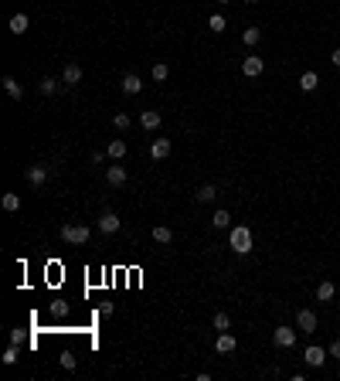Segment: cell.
<instances>
[{
  "instance_id": "8992f818",
  "label": "cell",
  "mask_w": 340,
  "mask_h": 381,
  "mask_svg": "<svg viewBox=\"0 0 340 381\" xmlns=\"http://www.w3.org/2000/svg\"><path fill=\"white\" fill-rule=\"evenodd\" d=\"M272 341H275V347H296V330L293 327H275Z\"/></svg>"
},
{
  "instance_id": "d4e9b609",
  "label": "cell",
  "mask_w": 340,
  "mask_h": 381,
  "mask_svg": "<svg viewBox=\"0 0 340 381\" xmlns=\"http://www.w3.org/2000/svg\"><path fill=\"white\" fill-rule=\"evenodd\" d=\"M0 204H4V211H20V194H14V190H10V194H4V201H0Z\"/></svg>"
},
{
  "instance_id": "ba28073f",
  "label": "cell",
  "mask_w": 340,
  "mask_h": 381,
  "mask_svg": "<svg viewBox=\"0 0 340 381\" xmlns=\"http://www.w3.org/2000/svg\"><path fill=\"white\" fill-rule=\"evenodd\" d=\"M296 327H300L303 333H313L316 330V313H313V310H300V313H296Z\"/></svg>"
},
{
  "instance_id": "3957f363",
  "label": "cell",
  "mask_w": 340,
  "mask_h": 381,
  "mask_svg": "<svg viewBox=\"0 0 340 381\" xmlns=\"http://www.w3.org/2000/svg\"><path fill=\"white\" fill-rule=\"evenodd\" d=\"M119 225H123V221H119L116 211H102V218H99V231H102V235H116Z\"/></svg>"
},
{
  "instance_id": "e575fe53",
  "label": "cell",
  "mask_w": 340,
  "mask_h": 381,
  "mask_svg": "<svg viewBox=\"0 0 340 381\" xmlns=\"http://www.w3.org/2000/svg\"><path fill=\"white\" fill-rule=\"evenodd\" d=\"M330 357H337V361H340V341L330 344Z\"/></svg>"
},
{
  "instance_id": "5b68a950",
  "label": "cell",
  "mask_w": 340,
  "mask_h": 381,
  "mask_svg": "<svg viewBox=\"0 0 340 381\" xmlns=\"http://www.w3.org/2000/svg\"><path fill=\"white\" fill-rule=\"evenodd\" d=\"M48 177H51L48 163H34V167H28V184H31V187H41Z\"/></svg>"
},
{
  "instance_id": "5bb4252c",
  "label": "cell",
  "mask_w": 340,
  "mask_h": 381,
  "mask_svg": "<svg viewBox=\"0 0 340 381\" xmlns=\"http://www.w3.org/2000/svg\"><path fill=\"white\" fill-rule=\"evenodd\" d=\"M215 198H218V187H215V184H204V187L194 190V201H201V204H208V201H215Z\"/></svg>"
},
{
  "instance_id": "9a60e30c",
  "label": "cell",
  "mask_w": 340,
  "mask_h": 381,
  "mask_svg": "<svg viewBox=\"0 0 340 381\" xmlns=\"http://www.w3.org/2000/svg\"><path fill=\"white\" fill-rule=\"evenodd\" d=\"M28 24H31V20H28V14H14L7 28H10V34H24V31H28Z\"/></svg>"
},
{
  "instance_id": "52a82bcc",
  "label": "cell",
  "mask_w": 340,
  "mask_h": 381,
  "mask_svg": "<svg viewBox=\"0 0 340 381\" xmlns=\"http://www.w3.org/2000/svg\"><path fill=\"white\" fill-rule=\"evenodd\" d=\"M327 357H330V351H323V347H306V351H303V361L310 364V368H323Z\"/></svg>"
},
{
  "instance_id": "2e32d148",
  "label": "cell",
  "mask_w": 340,
  "mask_h": 381,
  "mask_svg": "<svg viewBox=\"0 0 340 381\" xmlns=\"http://www.w3.org/2000/svg\"><path fill=\"white\" fill-rule=\"evenodd\" d=\"M215 351L218 354H231V351H235V337H231V333H221V337H218V344H215Z\"/></svg>"
},
{
  "instance_id": "e0dca14e",
  "label": "cell",
  "mask_w": 340,
  "mask_h": 381,
  "mask_svg": "<svg viewBox=\"0 0 340 381\" xmlns=\"http://www.w3.org/2000/svg\"><path fill=\"white\" fill-rule=\"evenodd\" d=\"M123 92H126V95H140V92H143L140 75H126V78H123Z\"/></svg>"
},
{
  "instance_id": "ffe728a7",
  "label": "cell",
  "mask_w": 340,
  "mask_h": 381,
  "mask_svg": "<svg viewBox=\"0 0 340 381\" xmlns=\"http://www.w3.org/2000/svg\"><path fill=\"white\" fill-rule=\"evenodd\" d=\"M38 92H41V95H55V92H58V78L45 75V78L38 82Z\"/></svg>"
},
{
  "instance_id": "7a4b0ae2",
  "label": "cell",
  "mask_w": 340,
  "mask_h": 381,
  "mask_svg": "<svg viewBox=\"0 0 340 381\" xmlns=\"http://www.w3.org/2000/svg\"><path fill=\"white\" fill-rule=\"evenodd\" d=\"M89 225H61V242H68V245H85L89 242Z\"/></svg>"
},
{
  "instance_id": "d590c367",
  "label": "cell",
  "mask_w": 340,
  "mask_h": 381,
  "mask_svg": "<svg viewBox=\"0 0 340 381\" xmlns=\"http://www.w3.org/2000/svg\"><path fill=\"white\" fill-rule=\"evenodd\" d=\"M330 61H333V65L340 68V48H337V51H333V55H330Z\"/></svg>"
},
{
  "instance_id": "f1b7e54d",
  "label": "cell",
  "mask_w": 340,
  "mask_h": 381,
  "mask_svg": "<svg viewBox=\"0 0 340 381\" xmlns=\"http://www.w3.org/2000/svg\"><path fill=\"white\" fill-rule=\"evenodd\" d=\"M17 357H20V344H10L4 351V364H17Z\"/></svg>"
},
{
  "instance_id": "30bf717a",
  "label": "cell",
  "mask_w": 340,
  "mask_h": 381,
  "mask_svg": "<svg viewBox=\"0 0 340 381\" xmlns=\"http://www.w3.org/2000/svg\"><path fill=\"white\" fill-rule=\"evenodd\" d=\"M150 157H153V160H163V157H170V140H167V136H157V140L150 143Z\"/></svg>"
},
{
  "instance_id": "74e56055",
  "label": "cell",
  "mask_w": 340,
  "mask_h": 381,
  "mask_svg": "<svg viewBox=\"0 0 340 381\" xmlns=\"http://www.w3.org/2000/svg\"><path fill=\"white\" fill-rule=\"evenodd\" d=\"M245 4H259V0H245Z\"/></svg>"
},
{
  "instance_id": "6da1fadb",
  "label": "cell",
  "mask_w": 340,
  "mask_h": 381,
  "mask_svg": "<svg viewBox=\"0 0 340 381\" xmlns=\"http://www.w3.org/2000/svg\"><path fill=\"white\" fill-rule=\"evenodd\" d=\"M228 245L235 248L238 256H248V252H252V231H248L245 225H235V228H231V238H228Z\"/></svg>"
},
{
  "instance_id": "4fadbf2b",
  "label": "cell",
  "mask_w": 340,
  "mask_h": 381,
  "mask_svg": "<svg viewBox=\"0 0 340 381\" xmlns=\"http://www.w3.org/2000/svg\"><path fill=\"white\" fill-rule=\"evenodd\" d=\"M61 82H65V86H78V82H82V68H78V65H65Z\"/></svg>"
},
{
  "instance_id": "83f0119b",
  "label": "cell",
  "mask_w": 340,
  "mask_h": 381,
  "mask_svg": "<svg viewBox=\"0 0 340 381\" xmlns=\"http://www.w3.org/2000/svg\"><path fill=\"white\" fill-rule=\"evenodd\" d=\"M150 75H153V82H167V75H170V68H167V65H163V61H157V65H153V72H150Z\"/></svg>"
},
{
  "instance_id": "44dd1931",
  "label": "cell",
  "mask_w": 340,
  "mask_h": 381,
  "mask_svg": "<svg viewBox=\"0 0 340 381\" xmlns=\"http://www.w3.org/2000/svg\"><path fill=\"white\" fill-rule=\"evenodd\" d=\"M140 123L146 126V130H157V126H160V113H157V109H146V113L140 116Z\"/></svg>"
},
{
  "instance_id": "ac0fdd59",
  "label": "cell",
  "mask_w": 340,
  "mask_h": 381,
  "mask_svg": "<svg viewBox=\"0 0 340 381\" xmlns=\"http://www.w3.org/2000/svg\"><path fill=\"white\" fill-rule=\"evenodd\" d=\"M333 293H337V286H333V283H327V279H323V283L316 286V300H320V303H330V300H333Z\"/></svg>"
},
{
  "instance_id": "484cf974",
  "label": "cell",
  "mask_w": 340,
  "mask_h": 381,
  "mask_svg": "<svg viewBox=\"0 0 340 381\" xmlns=\"http://www.w3.org/2000/svg\"><path fill=\"white\" fill-rule=\"evenodd\" d=\"M242 41H245L248 48H252V45H259V41H262V31H259V28H245V34H242Z\"/></svg>"
},
{
  "instance_id": "9c48e42d",
  "label": "cell",
  "mask_w": 340,
  "mask_h": 381,
  "mask_svg": "<svg viewBox=\"0 0 340 381\" xmlns=\"http://www.w3.org/2000/svg\"><path fill=\"white\" fill-rule=\"evenodd\" d=\"M126 181H130V174H126L123 167H109V171H105V184H109V187H126Z\"/></svg>"
},
{
  "instance_id": "4dcf8cb0",
  "label": "cell",
  "mask_w": 340,
  "mask_h": 381,
  "mask_svg": "<svg viewBox=\"0 0 340 381\" xmlns=\"http://www.w3.org/2000/svg\"><path fill=\"white\" fill-rule=\"evenodd\" d=\"M75 354H72V351H65V354H61V368H65V371H75Z\"/></svg>"
},
{
  "instance_id": "836d02e7",
  "label": "cell",
  "mask_w": 340,
  "mask_h": 381,
  "mask_svg": "<svg viewBox=\"0 0 340 381\" xmlns=\"http://www.w3.org/2000/svg\"><path fill=\"white\" fill-rule=\"evenodd\" d=\"M10 344H24V333H20L17 327H14V330H10Z\"/></svg>"
},
{
  "instance_id": "1f68e13d",
  "label": "cell",
  "mask_w": 340,
  "mask_h": 381,
  "mask_svg": "<svg viewBox=\"0 0 340 381\" xmlns=\"http://www.w3.org/2000/svg\"><path fill=\"white\" fill-rule=\"evenodd\" d=\"M113 126H116V130H130V116H126V113H119V116L113 119Z\"/></svg>"
},
{
  "instance_id": "cb8c5ba5",
  "label": "cell",
  "mask_w": 340,
  "mask_h": 381,
  "mask_svg": "<svg viewBox=\"0 0 340 381\" xmlns=\"http://www.w3.org/2000/svg\"><path fill=\"white\" fill-rule=\"evenodd\" d=\"M48 310H51V316H58V320H65V316H68V303H65V300H51Z\"/></svg>"
},
{
  "instance_id": "8fae6325",
  "label": "cell",
  "mask_w": 340,
  "mask_h": 381,
  "mask_svg": "<svg viewBox=\"0 0 340 381\" xmlns=\"http://www.w3.org/2000/svg\"><path fill=\"white\" fill-rule=\"evenodd\" d=\"M0 82H4V92H7L10 99H24V86H20V82H17L14 75H4Z\"/></svg>"
},
{
  "instance_id": "f546056e",
  "label": "cell",
  "mask_w": 340,
  "mask_h": 381,
  "mask_svg": "<svg viewBox=\"0 0 340 381\" xmlns=\"http://www.w3.org/2000/svg\"><path fill=\"white\" fill-rule=\"evenodd\" d=\"M208 28H211V31H215V34H221V31H225V28H228V20H225V17H221V14H215V17H211V24H208Z\"/></svg>"
},
{
  "instance_id": "603a6c76",
  "label": "cell",
  "mask_w": 340,
  "mask_h": 381,
  "mask_svg": "<svg viewBox=\"0 0 340 381\" xmlns=\"http://www.w3.org/2000/svg\"><path fill=\"white\" fill-rule=\"evenodd\" d=\"M105 157H113V160H119V157H126V143L123 140H113L109 146H105Z\"/></svg>"
},
{
  "instance_id": "7c38bea8",
  "label": "cell",
  "mask_w": 340,
  "mask_h": 381,
  "mask_svg": "<svg viewBox=\"0 0 340 381\" xmlns=\"http://www.w3.org/2000/svg\"><path fill=\"white\" fill-rule=\"evenodd\" d=\"M153 242H157V245H170V242H174V231L167 228V225H153Z\"/></svg>"
},
{
  "instance_id": "4316f807",
  "label": "cell",
  "mask_w": 340,
  "mask_h": 381,
  "mask_svg": "<svg viewBox=\"0 0 340 381\" xmlns=\"http://www.w3.org/2000/svg\"><path fill=\"white\" fill-rule=\"evenodd\" d=\"M211 324H215L218 333H225L228 327H231V316H228V313H215V320H211Z\"/></svg>"
},
{
  "instance_id": "d6a6232c",
  "label": "cell",
  "mask_w": 340,
  "mask_h": 381,
  "mask_svg": "<svg viewBox=\"0 0 340 381\" xmlns=\"http://www.w3.org/2000/svg\"><path fill=\"white\" fill-rule=\"evenodd\" d=\"M99 316H113V303H109V300H102V306H99Z\"/></svg>"
},
{
  "instance_id": "8d00e7d4",
  "label": "cell",
  "mask_w": 340,
  "mask_h": 381,
  "mask_svg": "<svg viewBox=\"0 0 340 381\" xmlns=\"http://www.w3.org/2000/svg\"><path fill=\"white\" fill-rule=\"evenodd\" d=\"M218 4H231V0H218Z\"/></svg>"
},
{
  "instance_id": "7402d4cb",
  "label": "cell",
  "mask_w": 340,
  "mask_h": 381,
  "mask_svg": "<svg viewBox=\"0 0 340 381\" xmlns=\"http://www.w3.org/2000/svg\"><path fill=\"white\" fill-rule=\"evenodd\" d=\"M211 225H215V228H228V225H231V215H228L225 208H218L215 215H211Z\"/></svg>"
},
{
  "instance_id": "277c9868",
  "label": "cell",
  "mask_w": 340,
  "mask_h": 381,
  "mask_svg": "<svg viewBox=\"0 0 340 381\" xmlns=\"http://www.w3.org/2000/svg\"><path fill=\"white\" fill-rule=\"evenodd\" d=\"M262 68H265L262 58H259V55H248L245 61H242V75H245V78H259V75H262Z\"/></svg>"
},
{
  "instance_id": "d6986e66",
  "label": "cell",
  "mask_w": 340,
  "mask_h": 381,
  "mask_svg": "<svg viewBox=\"0 0 340 381\" xmlns=\"http://www.w3.org/2000/svg\"><path fill=\"white\" fill-rule=\"evenodd\" d=\"M316 86H320V75H316V72H303V75H300V89H303V92H313Z\"/></svg>"
}]
</instances>
